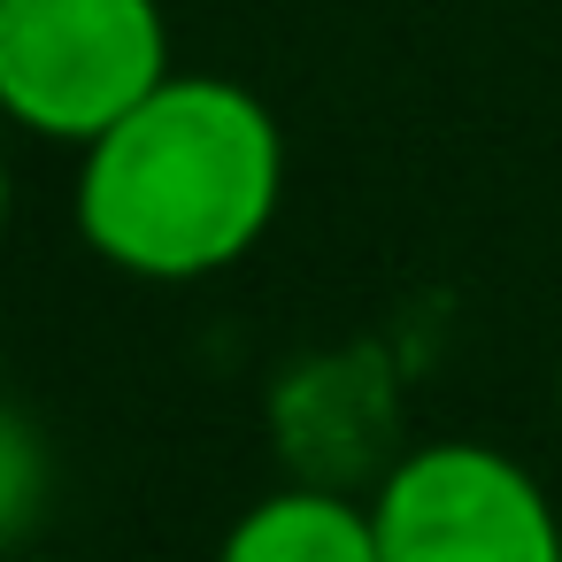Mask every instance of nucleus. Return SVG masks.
Here are the masks:
<instances>
[{"mask_svg":"<svg viewBox=\"0 0 562 562\" xmlns=\"http://www.w3.org/2000/svg\"><path fill=\"white\" fill-rule=\"evenodd\" d=\"M285 201V132L239 78L170 70L124 124L78 147V239L147 285L247 262Z\"/></svg>","mask_w":562,"mask_h":562,"instance_id":"nucleus-1","label":"nucleus"},{"mask_svg":"<svg viewBox=\"0 0 562 562\" xmlns=\"http://www.w3.org/2000/svg\"><path fill=\"white\" fill-rule=\"evenodd\" d=\"M170 78L162 0H0V116L93 147Z\"/></svg>","mask_w":562,"mask_h":562,"instance_id":"nucleus-2","label":"nucleus"},{"mask_svg":"<svg viewBox=\"0 0 562 562\" xmlns=\"http://www.w3.org/2000/svg\"><path fill=\"white\" fill-rule=\"evenodd\" d=\"M385 562H562V516L531 462L485 439H424L370 493Z\"/></svg>","mask_w":562,"mask_h":562,"instance_id":"nucleus-3","label":"nucleus"},{"mask_svg":"<svg viewBox=\"0 0 562 562\" xmlns=\"http://www.w3.org/2000/svg\"><path fill=\"white\" fill-rule=\"evenodd\" d=\"M216 562H385V554L370 501L339 485H278L224 531Z\"/></svg>","mask_w":562,"mask_h":562,"instance_id":"nucleus-4","label":"nucleus"},{"mask_svg":"<svg viewBox=\"0 0 562 562\" xmlns=\"http://www.w3.org/2000/svg\"><path fill=\"white\" fill-rule=\"evenodd\" d=\"M47 493H55V454H47V439L9 408V416H0V547H16V539L47 516Z\"/></svg>","mask_w":562,"mask_h":562,"instance_id":"nucleus-5","label":"nucleus"},{"mask_svg":"<svg viewBox=\"0 0 562 562\" xmlns=\"http://www.w3.org/2000/svg\"><path fill=\"white\" fill-rule=\"evenodd\" d=\"M9 209H16V178H9V155H0V232H9Z\"/></svg>","mask_w":562,"mask_h":562,"instance_id":"nucleus-6","label":"nucleus"},{"mask_svg":"<svg viewBox=\"0 0 562 562\" xmlns=\"http://www.w3.org/2000/svg\"><path fill=\"white\" fill-rule=\"evenodd\" d=\"M0 416H9V393H0Z\"/></svg>","mask_w":562,"mask_h":562,"instance_id":"nucleus-7","label":"nucleus"}]
</instances>
